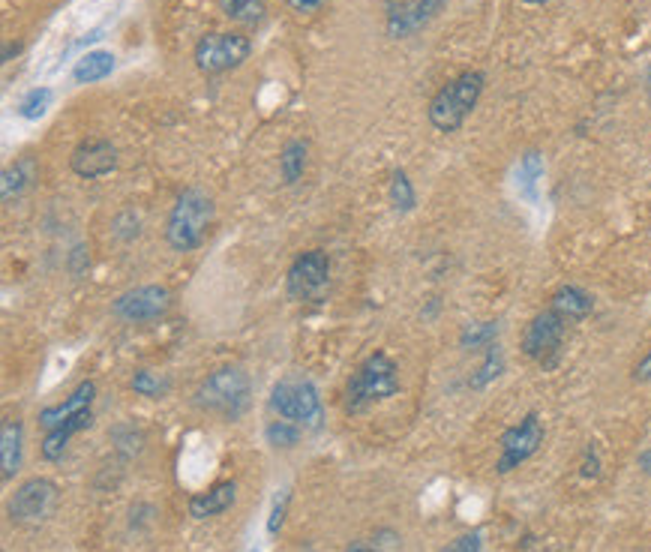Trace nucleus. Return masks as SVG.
I'll use <instances>...</instances> for the list:
<instances>
[{"label":"nucleus","instance_id":"1a4fd4ad","mask_svg":"<svg viewBox=\"0 0 651 552\" xmlns=\"http://www.w3.org/2000/svg\"><path fill=\"white\" fill-rule=\"evenodd\" d=\"M171 309V291L165 285H138L114 297L111 312L126 324L159 321Z\"/></svg>","mask_w":651,"mask_h":552},{"label":"nucleus","instance_id":"bb28decb","mask_svg":"<svg viewBox=\"0 0 651 552\" xmlns=\"http://www.w3.org/2000/svg\"><path fill=\"white\" fill-rule=\"evenodd\" d=\"M264 435H267V444H273V447H294L300 441V426L291 420H273L264 429Z\"/></svg>","mask_w":651,"mask_h":552},{"label":"nucleus","instance_id":"b1692460","mask_svg":"<svg viewBox=\"0 0 651 552\" xmlns=\"http://www.w3.org/2000/svg\"><path fill=\"white\" fill-rule=\"evenodd\" d=\"M495 336H498V324L495 321H474L462 330V348H489L495 345Z\"/></svg>","mask_w":651,"mask_h":552},{"label":"nucleus","instance_id":"aec40b11","mask_svg":"<svg viewBox=\"0 0 651 552\" xmlns=\"http://www.w3.org/2000/svg\"><path fill=\"white\" fill-rule=\"evenodd\" d=\"M33 180H36V162H33L30 156H21L18 162L6 165V168H3V180H0V186H3V201L18 198Z\"/></svg>","mask_w":651,"mask_h":552},{"label":"nucleus","instance_id":"4468645a","mask_svg":"<svg viewBox=\"0 0 651 552\" xmlns=\"http://www.w3.org/2000/svg\"><path fill=\"white\" fill-rule=\"evenodd\" d=\"M93 396H96V384L90 381V378H84L63 402H54V405H45L42 411H39V426L48 432V429H54V426H60L63 420H69V417H75V414H81V411H87L90 405H93Z\"/></svg>","mask_w":651,"mask_h":552},{"label":"nucleus","instance_id":"cd10ccee","mask_svg":"<svg viewBox=\"0 0 651 552\" xmlns=\"http://www.w3.org/2000/svg\"><path fill=\"white\" fill-rule=\"evenodd\" d=\"M501 369H504V357H501L498 345H489V348H486V360H483V366L477 369V375H471V387H486L492 378L501 375Z\"/></svg>","mask_w":651,"mask_h":552},{"label":"nucleus","instance_id":"f704fd0d","mask_svg":"<svg viewBox=\"0 0 651 552\" xmlns=\"http://www.w3.org/2000/svg\"><path fill=\"white\" fill-rule=\"evenodd\" d=\"M345 552H378V549H375V543H369V540H351V543L345 546Z\"/></svg>","mask_w":651,"mask_h":552},{"label":"nucleus","instance_id":"a878e982","mask_svg":"<svg viewBox=\"0 0 651 552\" xmlns=\"http://www.w3.org/2000/svg\"><path fill=\"white\" fill-rule=\"evenodd\" d=\"M129 387H132L138 396H147V399H159V396L168 390V384H165L153 369H135L132 378H129Z\"/></svg>","mask_w":651,"mask_h":552},{"label":"nucleus","instance_id":"2f4dec72","mask_svg":"<svg viewBox=\"0 0 651 552\" xmlns=\"http://www.w3.org/2000/svg\"><path fill=\"white\" fill-rule=\"evenodd\" d=\"M600 474V456L594 447H585V459H582V477H597Z\"/></svg>","mask_w":651,"mask_h":552},{"label":"nucleus","instance_id":"7ed1b4c3","mask_svg":"<svg viewBox=\"0 0 651 552\" xmlns=\"http://www.w3.org/2000/svg\"><path fill=\"white\" fill-rule=\"evenodd\" d=\"M213 222V198L195 186L183 189L165 219V240L174 252H192L204 243Z\"/></svg>","mask_w":651,"mask_h":552},{"label":"nucleus","instance_id":"9d476101","mask_svg":"<svg viewBox=\"0 0 651 552\" xmlns=\"http://www.w3.org/2000/svg\"><path fill=\"white\" fill-rule=\"evenodd\" d=\"M57 498H60V489L54 480L48 477H30L24 480L12 498H9V516L15 522H42L54 513L57 507Z\"/></svg>","mask_w":651,"mask_h":552},{"label":"nucleus","instance_id":"58836bf2","mask_svg":"<svg viewBox=\"0 0 651 552\" xmlns=\"http://www.w3.org/2000/svg\"><path fill=\"white\" fill-rule=\"evenodd\" d=\"M249 552H258V549H249Z\"/></svg>","mask_w":651,"mask_h":552},{"label":"nucleus","instance_id":"39448f33","mask_svg":"<svg viewBox=\"0 0 651 552\" xmlns=\"http://www.w3.org/2000/svg\"><path fill=\"white\" fill-rule=\"evenodd\" d=\"M249 54H252V39L240 30L204 33L192 48V60L204 75H222L228 69H237L249 60Z\"/></svg>","mask_w":651,"mask_h":552},{"label":"nucleus","instance_id":"f3484780","mask_svg":"<svg viewBox=\"0 0 651 552\" xmlns=\"http://www.w3.org/2000/svg\"><path fill=\"white\" fill-rule=\"evenodd\" d=\"M21 441H24L21 420L18 417H3V423H0V468H3L6 483L21 468V447H24Z\"/></svg>","mask_w":651,"mask_h":552},{"label":"nucleus","instance_id":"423d86ee","mask_svg":"<svg viewBox=\"0 0 651 552\" xmlns=\"http://www.w3.org/2000/svg\"><path fill=\"white\" fill-rule=\"evenodd\" d=\"M270 408L282 420H291V423L306 426V429H318L321 420H324L318 387L309 378H285V381H279L270 390Z\"/></svg>","mask_w":651,"mask_h":552},{"label":"nucleus","instance_id":"c85d7f7f","mask_svg":"<svg viewBox=\"0 0 651 552\" xmlns=\"http://www.w3.org/2000/svg\"><path fill=\"white\" fill-rule=\"evenodd\" d=\"M543 174V162H540V156L537 153H528L522 162H519V177H522V189H525V195L534 201L537 198V177Z\"/></svg>","mask_w":651,"mask_h":552},{"label":"nucleus","instance_id":"c756f323","mask_svg":"<svg viewBox=\"0 0 651 552\" xmlns=\"http://www.w3.org/2000/svg\"><path fill=\"white\" fill-rule=\"evenodd\" d=\"M288 501H291V489H282L276 498H273V507H270V516H267V534L276 537L282 522H285V510H288Z\"/></svg>","mask_w":651,"mask_h":552},{"label":"nucleus","instance_id":"4be33fe9","mask_svg":"<svg viewBox=\"0 0 651 552\" xmlns=\"http://www.w3.org/2000/svg\"><path fill=\"white\" fill-rule=\"evenodd\" d=\"M306 171V141L291 138L279 150V174L285 183H297Z\"/></svg>","mask_w":651,"mask_h":552},{"label":"nucleus","instance_id":"393cba45","mask_svg":"<svg viewBox=\"0 0 651 552\" xmlns=\"http://www.w3.org/2000/svg\"><path fill=\"white\" fill-rule=\"evenodd\" d=\"M390 201H393V207L396 210H411L414 204H417V195H414V186H411V180H408V174L399 168V171H393V177H390Z\"/></svg>","mask_w":651,"mask_h":552},{"label":"nucleus","instance_id":"6e6552de","mask_svg":"<svg viewBox=\"0 0 651 552\" xmlns=\"http://www.w3.org/2000/svg\"><path fill=\"white\" fill-rule=\"evenodd\" d=\"M330 282V258L324 249H306L300 252L285 276V288L291 300H315L324 294Z\"/></svg>","mask_w":651,"mask_h":552},{"label":"nucleus","instance_id":"72a5a7b5","mask_svg":"<svg viewBox=\"0 0 651 552\" xmlns=\"http://www.w3.org/2000/svg\"><path fill=\"white\" fill-rule=\"evenodd\" d=\"M633 378L636 381H651V351L636 363V369H633Z\"/></svg>","mask_w":651,"mask_h":552},{"label":"nucleus","instance_id":"0eeeda50","mask_svg":"<svg viewBox=\"0 0 651 552\" xmlns=\"http://www.w3.org/2000/svg\"><path fill=\"white\" fill-rule=\"evenodd\" d=\"M564 333H567V318H561L555 309H543L528 321L522 333V354L540 366H552L561 351Z\"/></svg>","mask_w":651,"mask_h":552},{"label":"nucleus","instance_id":"a211bd4d","mask_svg":"<svg viewBox=\"0 0 651 552\" xmlns=\"http://www.w3.org/2000/svg\"><path fill=\"white\" fill-rule=\"evenodd\" d=\"M549 309H555V312H558L561 318H567V321H582V318L591 315L594 300H591V294H588L585 288H579V285H561V288H555V294L549 297Z\"/></svg>","mask_w":651,"mask_h":552},{"label":"nucleus","instance_id":"f8f14e48","mask_svg":"<svg viewBox=\"0 0 651 552\" xmlns=\"http://www.w3.org/2000/svg\"><path fill=\"white\" fill-rule=\"evenodd\" d=\"M447 0H384V24L393 39H408L423 30Z\"/></svg>","mask_w":651,"mask_h":552},{"label":"nucleus","instance_id":"5701e85b","mask_svg":"<svg viewBox=\"0 0 651 552\" xmlns=\"http://www.w3.org/2000/svg\"><path fill=\"white\" fill-rule=\"evenodd\" d=\"M51 99H54L51 87H33V90H27V93L18 99L15 114H18L21 120H39V117L48 111Z\"/></svg>","mask_w":651,"mask_h":552},{"label":"nucleus","instance_id":"473e14b6","mask_svg":"<svg viewBox=\"0 0 651 552\" xmlns=\"http://www.w3.org/2000/svg\"><path fill=\"white\" fill-rule=\"evenodd\" d=\"M285 3L300 15H312V12H321L327 6V0H285Z\"/></svg>","mask_w":651,"mask_h":552},{"label":"nucleus","instance_id":"412c9836","mask_svg":"<svg viewBox=\"0 0 651 552\" xmlns=\"http://www.w3.org/2000/svg\"><path fill=\"white\" fill-rule=\"evenodd\" d=\"M216 3H219V12L228 21L243 24V27H255L267 15V3L264 0H216Z\"/></svg>","mask_w":651,"mask_h":552},{"label":"nucleus","instance_id":"9b49d317","mask_svg":"<svg viewBox=\"0 0 651 552\" xmlns=\"http://www.w3.org/2000/svg\"><path fill=\"white\" fill-rule=\"evenodd\" d=\"M540 444H543V423L537 414H525L516 426H510L501 435V456L495 462V471L507 474L513 468H519L525 459H531L537 453Z\"/></svg>","mask_w":651,"mask_h":552},{"label":"nucleus","instance_id":"6ab92c4d","mask_svg":"<svg viewBox=\"0 0 651 552\" xmlns=\"http://www.w3.org/2000/svg\"><path fill=\"white\" fill-rule=\"evenodd\" d=\"M114 54L105 51V48H93L87 54H81V60L72 66V81L75 84H93V81H102L114 72Z\"/></svg>","mask_w":651,"mask_h":552},{"label":"nucleus","instance_id":"4c0bfd02","mask_svg":"<svg viewBox=\"0 0 651 552\" xmlns=\"http://www.w3.org/2000/svg\"><path fill=\"white\" fill-rule=\"evenodd\" d=\"M525 3H534V6H537V3H546V0H525Z\"/></svg>","mask_w":651,"mask_h":552},{"label":"nucleus","instance_id":"ddd939ff","mask_svg":"<svg viewBox=\"0 0 651 552\" xmlns=\"http://www.w3.org/2000/svg\"><path fill=\"white\" fill-rule=\"evenodd\" d=\"M69 168L84 180H99L117 168V147L108 138H81L69 153Z\"/></svg>","mask_w":651,"mask_h":552},{"label":"nucleus","instance_id":"c9c22d12","mask_svg":"<svg viewBox=\"0 0 651 552\" xmlns=\"http://www.w3.org/2000/svg\"><path fill=\"white\" fill-rule=\"evenodd\" d=\"M18 51H21V42H6V45H3V63H9L12 54H18Z\"/></svg>","mask_w":651,"mask_h":552},{"label":"nucleus","instance_id":"e433bc0d","mask_svg":"<svg viewBox=\"0 0 651 552\" xmlns=\"http://www.w3.org/2000/svg\"><path fill=\"white\" fill-rule=\"evenodd\" d=\"M639 468H642L645 474H651V447H645V450L639 453Z\"/></svg>","mask_w":651,"mask_h":552},{"label":"nucleus","instance_id":"f257e3e1","mask_svg":"<svg viewBox=\"0 0 651 552\" xmlns=\"http://www.w3.org/2000/svg\"><path fill=\"white\" fill-rule=\"evenodd\" d=\"M396 390H399V369L393 357L384 351H372L351 372L345 393H342V408L345 414H363L366 408L396 396Z\"/></svg>","mask_w":651,"mask_h":552},{"label":"nucleus","instance_id":"20e7f679","mask_svg":"<svg viewBox=\"0 0 651 552\" xmlns=\"http://www.w3.org/2000/svg\"><path fill=\"white\" fill-rule=\"evenodd\" d=\"M483 84H486V78L477 69H465L456 78H450L447 84H441L438 93L429 99V108H426L429 123L438 132H456L465 123V117L474 111V105L483 93Z\"/></svg>","mask_w":651,"mask_h":552},{"label":"nucleus","instance_id":"dca6fc26","mask_svg":"<svg viewBox=\"0 0 651 552\" xmlns=\"http://www.w3.org/2000/svg\"><path fill=\"white\" fill-rule=\"evenodd\" d=\"M90 423H93V411L87 408V411H81V414H75V417L63 420L60 426L48 429V432H45V438H42V444H39V450H42V459H48V462L60 459V456H63V450H66V444H69V438H72V435H78L81 429H87Z\"/></svg>","mask_w":651,"mask_h":552},{"label":"nucleus","instance_id":"7c9ffc66","mask_svg":"<svg viewBox=\"0 0 651 552\" xmlns=\"http://www.w3.org/2000/svg\"><path fill=\"white\" fill-rule=\"evenodd\" d=\"M441 552H480V534L471 531V534H459L456 540H450Z\"/></svg>","mask_w":651,"mask_h":552},{"label":"nucleus","instance_id":"2eb2a0df","mask_svg":"<svg viewBox=\"0 0 651 552\" xmlns=\"http://www.w3.org/2000/svg\"><path fill=\"white\" fill-rule=\"evenodd\" d=\"M234 501H237V486H234V480H219V483H213L207 492H195V495L189 498L186 510H189L192 519H210V516H219V513L231 510Z\"/></svg>","mask_w":651,"mask_h":552},{"label":"nucleus","instance_id":"f03ea898","mask_svg":"<svg viewBox=\"0 0 651 552\" xmlns=\"http://www.w3.org/2000/svg\"><path fill=\"white\" fill-rule=\"evenodd\" d=\"M252 402V381L240 366H219L195 387V405L219 420H237Z\"/></svg>","mask_w":651,"mask_h":552}]
</instances>
